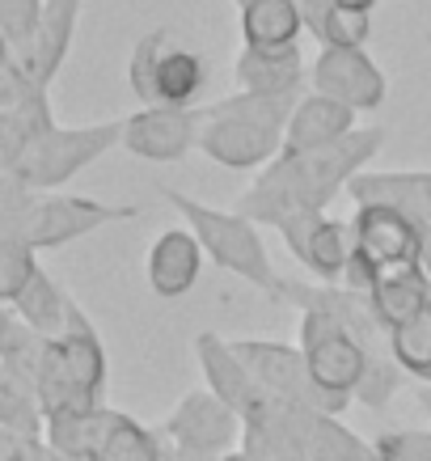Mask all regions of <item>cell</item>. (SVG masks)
Masks as SVG:
<instances>
[{
  "label": "cell",
  "instance_id": "d590c367",
  "mask_svg": "<svg viewBox=\"0 0 431 461\" xmlns=\"http://www.w3.org/2000/svg\"><path fill=\"white\" fill-rule=\"evenodd\" d=\"M216 461H254L250 453H246V448H229V453H220V457Z\"/></svg>",
  "mask_w": 431,
  "mask_h": 461
},
{
  "label": "cell",
  "instance_id": "74e56055",
  "mask_svg": "<svg viewBox=\"0 0 431 461\" xmlns=\"http://www.w3.org/2000/svg\"><path fill=\"white\" fill-rule=\"evenodd\" d=\"M427 47H431V30H427Z\"/></svg>",
  "mask_w": 431,
  "mask_h": 461
},
{
  "label": "cell",
  "instance_id": "9a60e30c",
  "mask_svg": "<svg viewBox=\"0 0 431 461\" xmlns=\"http://www.w3.org/2000/svg\"><path fill=\"white\" fill-rule=\"evenodd\" d=\"M347 199L355 208L402 212L418 229L431 224V174L427 169H364L347 182Z\"/></svg>",
  "mask_w": 431,
  "mask_h": 461
},
{
  "label": "cell",
  "instance_id": "f1b7e54d",
  "mask_svg": "<svg viewBox=\"0 0 431 461\" xmlns=\"http://www.w3.org/2000/svg\"><path fill=\"white\" fill-rule=\"evenodd\" d=\"M34 271L39 263L26 241H0V301H17Z\"/></svg>",
  "mask_w": 431,
  "mask_h": 461
},
{
  "label": "cell",
  "instance_id": "4316f807",
  "mask_svg": "<svg viewBox=\"0 0 431 461\" xmlns=\"http://www.w3.org/2000/svg\"><path fill=\"white\" fill-rule=\"evenodd\" d=\"M390 351L406 377L431 385V305L418 318L402 321L398 330H390Z\"/></svg>",
  "mask_w": 431,
  "mask_h": 461
},
{
  "label": "cell",
  "instance_id": "4dcf8cb0",
  "mask_svg": "<svg viewBox=\"0 0 431 461\" xmlns=\"http://www.w3.org/2000/svg\"><path fill=\"white\" fill-rule=\"evenodd\" d=\"M376 461H431V432L406 428V432H381L373 440Z\"/></svg>",
  "mask_w": 431,
  "mask_h": 461
},
{
  "label": "cell",
  "instance_id": "4fadbf2b",
  "mask_svg": "<svg viewBox=\"0 0 431 461\" xmlns=\"http://www.w3.org/2000/svg\"><path fill=\"white\" fill-rule=\"evenodd\" d=\"M139 216V208H111V203H98V199H81V195H51V199H34V212L26 221V241L30 250H51V246H68V241L94 233L102 224L114 221H131Z\"/></svg>",
  "mask_w": 431,
  "mask_h": 461
},
{
  "label": "cell",
  "instance_id": "5bb4252c",
  "mask_svg": "<svg viewBox=\"0 0 431 461\" xmlns=\"http://www.w3.org/2000/svg\"><path fill=\"white\" fill-rule=\"evenodd\" d=\"M199 140V106L178 111V106H144V111L123 119V149L139 161L169 166L195 149Z\"/></svg>",
  "mask_w": 431,
  "mask_h": 461
},
{
  "label": "cell",
  "instance_id": "f546056e",
  "mask_svg": "<svg viewBox=\"0 0 431 461\" xmlns=\"http://www.w3.org/2000/svg\"><path fill=\"white\" fill-rule=\"evenodd\" d=\"M42 22V0H0V34L9 39L13 56L34 39Z\"/></svg>",
  "mask_w": 431,
  "mask_h": 461
},
{
  "label": "cell",
  "instance_id": "ffe728a7",
  "mask_svg": "<svg viewBox=\"0 0 431 461\" xmlns=\"http://www.w3.org/2000/svg\"><path fill=\"white\" fill-rule=\"evenodd\" d=\"M195 356H199V368H203L208 390L216 393L224 406H233L237 415L254 402V393L263 390V385L250 377V368L237 360L233 343H229V339H220L216 330H203V335L195 339Z\"/></svg>",
  "mask_w": 431,
  "mask_h": 461
},
{
  "label": "cell",
  "instance_id": "7c38bea8",
  "mask_svg": "<svg viewBox=\"0 0 431 461\" xmlns=\"http://www.w3.org/2000/svg\"><path fill=\"white\" fill-rule=\"evenodd\" d=\"M166 436V445H174L178 453H195V457H220L241 440V415L233 406H224L211 390H191L174 406V415L166 420V428H157Z\"/></svg>",
  "mask_w": 431,
  "mask_h": 461
},
{
  "label": "cell",
  "instance_id": "277c9868",
  "mask_svg": "<svg viewBox=\"0 0 431 461\" xmlns=\"http://www.w3.org/2000/svg\"><path fill=\"white\" fill-rule=\"evenodd\" d=\"M161 199H166L169 208L186 221V229L195 233L199 246H203V254H208L220 271H233L237 280L254 284L258 293H271L279 301V284H283V276L275 271L271 254H266V241H263V233H258V224L246 221L241 212L208 208V203L182 195V191H174V186H161Z\"/></svg>",
  "mask_w": 431,
  "mask_h": 461
},
{
  "label": "cell",
  "instance_id": "2e32d148",
  "mask_svg": "<svg viewBox=\"0 0 431 461\" xmlns=\"http://www.w3.org/2000/svg\"><path fill=\"white\" fill-rule=\"evenodd\" d=\"M76 17H81V0H42V22L34 30V39L13 56V64L39 85L42 94H47L56 68L68 56L72 34H76Z\"/></svg>",
  "mask_w": 431,
  "mask_h": 461
},
{
  "label": "cell",
  "instance_id": "83f0119b",
  "mask_svg": "<svg viewBox=\"0 0 431 461\" xmlns=\"http://www.w3.org/2000/svg\"><path fill=\"white\" fill-rule=\"evenodd\" d=\"M39 415H42V406H39L34 385L0 364V423H4L9 432L34 440V436H39Z\"/></svg>",
  "mask_w": 431,
  "mask_h": 461
},
{
  "label": "cell",
  "instance_id": "7402d4cb",
  "mask_svg": "<svg viewBox=\"0 0 431 461\" xmlns=\"http://www.w3.org/2000/svg\"><path fill=\"white\" fill-rule=\"evenodd\" d=\"M301 461H376V453L360 436L343 428L338 415L301 411Z\"/></svg>",
  "mask_w": 431,
  "mask_h": 461
},
{
  "label": "cell",
  "instance_id": "30bf717a",
  "mask_svg": "<svg viewBox=\"0 0 431 461\" xmlns=\"http://www.w3.org/2000/svg\"><path fill=\"white\" fill-rule=\"evenodd\" d=\"M275 233L283 238L288 254L305 267L313 280L343 284V276H347V267H351V254H355L351 221H338L330 212H305V216H292V221L275 224Z\"/></svg>",
  "mask_w": 431,
  "mask_h": 461
},
{
  "label": "cell",
  "instance_id": "1f68e13d",
  "mask_svg": "<svg viewBox=\"0 0 431 461\" xmlns=\"http://www.w3.org/2000/svg\"><path fill=\"white\" fill-rule=\"evenodd\" d=\"M334 9L343 17H373L376 0H334Z\"/></svg>",
  "mask_w": 431,
  "mask_h": 461
},
{
  "label": "cell",
  "instance_id": "ac0fdd59",
  "mask_svg": "<svg viewBox=\"0 0 431 461\" xmlns=\"http://www.w3.org/2000/svg\"><path fill=\"white\" fill-rule=\"evenodd\" d=\"M305 17L296 0H254L241 9V42L258 56H301Z\"/></svg>",
  "mask_w": 431,
  "mask_h": 461
},
{
  "label": "cell",
  "instance_id": "d4e9b609",
  "mask_svg": "<svg viewBox=\"0 0 431 461\" xmlns=\"http://www.w3.org/2000/svg\"><path fill=\"white\" fill-rule=\"evenodd\" d=\"M305 17V34L321 47H364L373 39V17H343L334 9V0H296Z\"/></svg>",
  "mask_w": 431,
  "mask_h": 461
},
{
  "label": "cell",
  "instance_id": "ba28073f",
  "mask_svg": "<svg viewBox=\"0 0 431 461\" xmlns=\"http://www.w3.org/2000/svg\"><path fill=\"white\" fill-rule=\"evenodd\" d=\"M123 144V119H106L94 127H47L22 149L17 166L9 169L22 186L39 191V186H59L72 174H81L89 161H98L106 149Z\"/></svg>",
  "mask_w": 431,
  "mask_h": 461
},
{
  "label": "cell",
  "instance_id": "e0dca14e",
  "mask_svg": "<svg viewBox=\"0 0 431 461\" xmlns=\"http://www.w3.org/2000/svg\"><path fill=\"white\" fill-rule=\"evenodd\" d=\"M203 246L191 229H166L161 238L148 246V288L166 301H178L199 284L203 271Z\"/></svg>",
  "mask_w": 431,
  "mask_h": 461
},
{
  "label": "cell",
  "instance_id": "9c48e42d",
  "mask_svg": "<svg viewBox=\"0 0 431 461\" xmlns=\"http://www.w3.org/2000/svg\"><path fill=\"white\" fill-rule=\"evenodd\" d=\"M237 360L250 368V377L263 385L271 398L292 406H309V411H326V415H343L351 402L326 393L309 373L301 348H288V343H266V339H233Z\"/></svg>",
  "mask_w": 431,
  "mask_h": 461
},
{
  "label": "cell",
  "instance_id": "e575fe53",
  "mask_svg": "<svg viewBox=\"0 0 431 461\" xmlns=\"http://www.w3.org/2000/svg\"><path fill=\"white\" fill-rule=\"evenodd\" d=\"M415 402L423 406V415H431V385H418V390H415Z\"/></svg>",
  "mask_w": 431,
  "mask_h": 461
},
{
  "label": "cell",
  "instance_id": "7a4b0ae2",
  "mask_svg": "<svg viewBox=\"0 0 431 461\" xmlns=\"http://www.w3.org/2000/svg\"><path fill=\"white\" fill-rule=\"evenodd\" d=\"M305 94L292 98H258V94H229L220 102L199 106L195 149L224 169H258L263 174L283 153L288 119Z\"/></svg>",
  "mask_w": 431,
  "mask_h": 461
},
{
  "label": "cell",
  "instance_id": "603a6c76",
  "mask_svg": "<svg viewBox=\"0 0 431 461\" xmlns=\"http://www.w3.org/2000/svg\"><path fill=\"white\" fill-rule=\"evenodd\" d=\"M368 301H373L381 326H385V330H398L402 321L418 318V313L431 305L427 271L418 267V271H402V276H390V280H376Z\"/></svg>",
  "mask_w": 431,
  "mask_h": 461
},
{
  "label": "cell",
  "instance_id": "8fae6325",
  "mask_svg": "<svg viewBox=\"0 0 431 461\" xmlns=\"http://www.w3.org/2000/svg\"><path fill=\"white\" fill-rule=\"evenodd\" d=\"M309 85L313 94L330 102H343L347 111H376L385 94H390V81L364 47H321L318 59L309 64Z\"/></svg>",
  "mask_w": 431,
  "mask_h": 461
},
{
  "label": "cell",
  "instance_id": "44dd1931",
  "mask_svg": "<svg viewBox=\"0 0 431 461\" xmlns=\"http://www.w3.org/2000/svg\"><path fill=\"white\" fill-rule=\"evenodd\" d=\"M233 81L237 94H258V98H292V94H305V59L301 56H258V51H246L233 59Z\"/></svg>",
  "mask_w": 431,
  "mask_h": 461
},
{
  "label": "cell",
  "instance_id": "484cf974",
  "mask_svg": "<svg viewBox=\"0 0 431 461\" xmlns=\"http://www.w3.org/2000/svg\"><path fill=\"white\" fill-rule=\"evenodd\" d=\"M166 457H169L166 436L136 423L131 415H114L111 432H106V440L98 448V461H166Z\"/></svg>",
  "mask_w": 431,
  "mask_h": 461
},
{
  "label": "cell",
  "instance_id": "cb8c5ba5",
  "mask_svg": "<svg viewBox=\"0 0 431 461\" xmlns=\"http://www.w3.org/2000/svg\"><path fill=\"white\" fill-rule=\"evenodd\" d=\"M17 313H22V321H26L30 330H39L42 339H59L64 335V326H68V296L59 293L56 284L47 280V271H34L30 276V284L22 288V296L13 301Z\"/></svg>",
  "mask_w": 431,
  "mask_h": 461
},
{
  "label": "cell",
  "instance_id": "8992f818",
  "mask_svg": "<svg viewBox=\"0 0 431 461\" xmlns=\"http://www.w3.org/2000/svg\"><path fill=\"white\" fill-rule=\"evenodd\" d=\"M351 233H355V254H351V267L343 276V288L373 293L376 280L423 267V229L415 221H406L402 212L355 208Z\"/></svg>",
  "mask_w": 431,
  "mask_h": 461
},
{
  "label": "cell",
  "instance_id": "6da1fadb",
  "mask_svg": "<svg viewBox=\"0 0 431 461\" xmlns=\"http://www.w3.org/2000/svg\"><path fill=\"white\" fill-rule=\"evenodd\" d=\"M385 149V127H355L351 136L309 153H279L258 178L241 191L233 212L254 224H283L305 212H330L338 195H347V182L368 169Z\"/></svg>",
  "mask_w": 431,
  "mask_h": 461
},
{
  "label": "cell",
  "instance_id": "8d00e7d4",
  "mask_svg": "<svg viewBox=\"0 0 431 461\" xmlns=\"http://www.w3.org/2000/svg\"><path fill=\"white\" fill-rule=\"evenodd\" d=\"M233 5H237V9H246V5H254V0H233Z\"/></svg>",
  "mask_w": 431,
  "mask_h": 461
},
{
  "label": "cell",
  "instance_id": "5b68a950",
  "mask_svg": "<svg viewBox=\"0 0 431 461\" xmlns=\"http://www.w3.org/2000/svg\"><path fill=\"white\" fill-rule=\"evenodd\" d=\"M127 81L144 106H178L191 111L208 89V64L178 30L157 26L131 47Z\"/></svg>",
  "mask_w": 431,
  "mask_h": 461
},
{
  "label": "cell",
  "instance_id": "836d02e7",
  "mask_svg": "<svg viewBox=\"0 0 431 461\" xmlns=\"http://www.w3.org/2000/svg\"><path fill=\"white\" fill-rule=\"evenodd\" d=\"M423 271H427V280H431V224L423 229Z\"/></svg>",
  "mask_w": 431,
  "mask_h": 461
},
{
  "label": "cell",
  "instance_id": "d6986e66",
  "mask_svg": "<svg viewBox=\"0 0 431 461\" xmlns=\"http://www.w3.org/2000/svg\"><path fill=\"white\" fill-rule=\"evenodd\" d=\"M355 131V111H347L343 102H330L309 89L301 106L288 119V131H283V153H309V149H326V144H338L343 136Z\"/></svg>",
  "mask_w": 431,
  "mask_h": 461
},
{
  "label": "cell",
  "instance_id": "d6a6232c",
  "mask_svg": "<svg viewBox=\"0 0 431 461\" xmlns=\"http://www.w3.org/2000/svg\"><path fill=\"white\" fill-rule=\"evenodd\" d=\"M9 68H13V47H9V39L0 34V77H4Z\"/></svg>",
  "mask_w": 431,
  "mask_h": 461
},
{
  "label": "cell",
  "instance_id": "3957f363",
  "mask_svg": "<svg viewBox=\"0 0 431 461\" xmlns=\"http://www.w3.org/2000/svg\"><path fill=\"white\" fill-rule=\"evenodd\" d=\"M102 390H106V351H102L98 330L85 321L76 305H68V326L59 339H47L39 364V406L47 420L59 415H85L102 411Z\"/></svg>",
  "mask_w": 431,
  "mask_h": 461
},
{
  "label": "cell",
  "instance_id": "52a82bcc",
  "mask_svg": "<svg viewBox=\"0 0 431 461\" xmlns=\"http://www.w3.org/2000/svg\"><path fill=\"white\" fill-rule=\"evenodd\" d=\"M279 301H292V305L301 309V356H305L313 381H318L326 393L351 402V398L360 393L364 377H368V364H373L368 348L351 335L343 321L330 318L326 309L305 301V296L288 293V296H279Z\"/></svg>",
  "mask_w": 431,
  "mask_h": 461
}]
</instances>
